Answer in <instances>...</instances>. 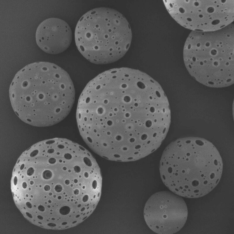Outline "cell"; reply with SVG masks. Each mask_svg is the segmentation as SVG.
Returning a JSON list of instances; mask_svg holds the SVG:
<instances>
[{"instance_id": "obj_1", "label": "cell", "mask_w": 234, "mask_h": 234, "mask_svg": "<svg viewBox=\"0 0 234 234\" xmlns=\"http://www.w3.org/2000/svg\"><path fill=\"white\" fill-rule=\"evenodd\" d=\"M13 110L33 126H52L63 120L74 104L75 91L68 73L46 61L32 63L15 75L9 88Z\"/></svg>"}, {"instance_id": "obj_2", "label": "cell", "mask_w": 234, "mask_h": 234, "mask_svg": "<svg viewBox=\"0 0 234 234\" xmlns=\"http://www.w3.org/2000/svg\"><path fill=\"white\" fill-rule=\"evenodd\" d=\"M162 180L180 197H203L217 186L223 163L215 146L204 138L187 137L170 143L163 152L159 164Z\"/></svg>"}, {"instance_id": "obj_3", "label": "cell", "mask_w": 234, "mask_h": 234, "mask_svg": "<svg viewBox=\"0 0 234 234\" xmlns=\"http://www.w3.org/2000/svg\"><path fill=\"white\" fill-rule=\"evenodd\" d=\"M77 157L76 151L70 148L57 169L51 174L16 163L11 180L13 198L16 206L30 223L47 229L63 228V185Z\"/></svg>"}, {"instance_id": "obj_4", "label": "cell", "mask_w": 234, "mask_h": 234, "mask_svg": "<svg viewBox=\"0 0 234 234\" xmlns=\"http://www.w3.org/2000/svg\"><path fill=\"white\" fill-rule=\"evenodd\" d=\"M185 66L197 81L221 88L234 82V24L217 30L192 31L183 50Z\"/></svg>"}, {"instance_id": "obj_5", "label": "cell", "mask_w": 234, "mask_h": 234, "mask_svg": "<svg viewBox=\"0 0 234 234\" xmlns=\"http://www.w3.org/2000/svg\"><path fill=\"white\" fill-rule=\"evenodd\" d=\"M75 40L78 49L93 63L105 64L122 58L130 48L132 34L125 17L106 7L92 9L80 19Z\"/></svg>"}, {"instance_id": "obj_6", "label": "cell", "mask_w": 234, "mask_h": 234, "mask_svg": "<svg viewBox=\"0 0 234 234\" xmlns=\"http://www.w3.org/2000/svg\"><path fill=\"white\" fill-rule=\"evenodd\" d=\"M163 1L172 18L182 26L192 31H215L234 21V0Z\"/></svg>"}, {"instance_id": "obj_7", "label": "cell", "mask_w": 234, "mask_h": 234, "mask_svg": "<svg viewBox=\"0 0 234 234\" xmlns=\"http://www.w3.org/2000/svg\"><path fill=\"white\" fill-rule=\"evenodd\" d=\"M186 204L180 196L168 191L152 195L147 201L144 209L145 221L153 232L171 234L179 231L187 217Z\"/></svg>"}, {"instance_id": "obj_8", "label": "cell", "mask_w": 234, "mask_h": 234, "mask_svg": "<svg viewBox=\"0 0 234 234\" xmlns=\"http://www.w3.org/2000/svg\"><path fill=\"white\" fill-rule=\"evenodd\" d=\"M72 39V32L68 24L57 18H50L42 22L35 33L36 43L44 52L57 54L66 50Z\"/></svg>"}]
</instances>
